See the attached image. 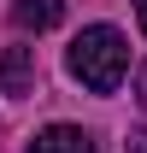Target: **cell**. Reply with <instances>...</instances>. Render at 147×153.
<instances>
[{
  "mask_svg": "<svg viewBox=\"0 0 147 153\" xmlns=\"http://www.w3.org/2000/svg\"><path fill=\"white\" fill-rule=\"evenodd\" d=\"M65 65H71V76L82 82V88L118 94V82H124V71H129V47H124V36H118L112 24H88V30L71 41Z\"/></svg>",
  "mask_w": 147,
  "mask_h": 153,
  "instance_id": "obj_1",
  "label": "cell"
},
{
  "mask_svg": "<svg viewBox=\"0 0 147 153\" xmlns=\"http://www.w3.org/2000/svg\"><path fill=\"white\" fill-rule=\"evenodd\" d=\"M36 47H24V41H18V47H0V88H6V94H12V100H30V94H36Z\"/></svg>",
  "mask_w": 147,
  "mask_h": 153,
  "instance_id": "obj_2",
  "label": "cell"
},
{
  "mask_svg": "<svg viewBox=\"0 0 147 153\" xmlns=\"http://www.w3.org/2000/svg\"><path fill=\"white\" fill-rule=\"evenodd\" d=\"M24 153H94V135L76 130V124H47Z\"/></svg>",
  "mask_w": 147,
  "mask_h": 153,
  "instance_id": "obj_3",
  "label": "cell"
},
{
  "mask_svg": "<svg viewBox=\"0 0 147 153\" xmlns=\"http://www.w3.org/2000/svg\"><path fill=\"white\" fill-rule=\"evenodd\" d=\"M65 18V0H12V24H18L24 36H41V30H53Z\"/></svg>",
  "mask_w": 147,
  "mask_h": 153,
  "instance_id": "obj_4",
  "label": "cell"
},
{
  "mask_svg": "<svg viewBox=\"0 0 147 153\" xmlns=\"http://www.w3.org/2000/svg\"><path fill=\"white\" fill-rule=\"evenodd\" d=\"M129 153H147V135H129Z\"/></svg>",
  "mask_w": 147,
  "mask_h": 153,
  "instance_id": "obj_5",
  "label": "cell"
},
{
  "mask_svg": "<svg viewBox=\"0 0 147 153\" xmlns=\"http://www.w3.org/2000/svg\"><path fill=\"white\" fill-rule=\"evenodd\" d=\"M135 18H141V36H147V0H135Z\"/></svg>",
  "mask_w": 147,
  "mask_h": 153,
  "instance_id": "obj_6",
  "label": "cell"
},
{
  "mask_svg": "<svg viewBox=\"0 0 147 153\" xmlns=\"http://www.w3.org/2000/svg\"><path fill=\"white\" fill-rule=\"evenodd\" d=\"M141 112H147V71H141Z\"/></svg>",
  "mask_w": 147,
  "mask_h": 153,
  "instance_id": "obj_7",
  "label": "cell"
}]
</instances>
